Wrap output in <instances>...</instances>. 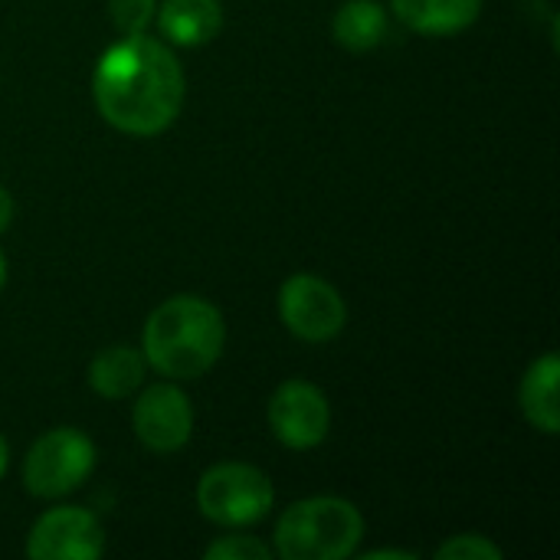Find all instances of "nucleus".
Here are the masks:
<instances>
[{
    "label": "nucleus",
    "mask_w": 560,
    "mask_h": 560,
    "mask_svg": "<svg viewBox=\"0 0 560 560\" xmlns=\"http://www.w3.org/2000/svg\"><path fill=\"white\" fill-rule=\"evenodd\" d=\"M98 115L125 135L154 138L184 105V69L167 43L135 33L108 46L92 72Z\"/></svg>",
    "instance_id": "1"
},
{
    "label": "nucleus",
    "mask_w": 560,
    "mask_h": 560,
    "mask_svg": "<svg viewBox=\"0 0 560 560\" xmlns=\"http://www.w3.org/2000/svg\"><path fill=\"white\" fill-rule=\"evenodd\" d=\"M13 213H16V207H13V197H10V190L0 184V233H7V230H10V223H13Z\"/></svg>",
    "instance_id": "18"
},
{
    "label": "nucleus",
    "mask_w": 560,
    "mask_h": 560,
    "mask_svg": "<svg viewBox=\"0 0 560 560\" xmlns=\"http://www.w3.org/2000/svg\"><path fill=\"white\" fill-rule=\"evenodd\" d=\"M436 560H502V548L482 535H456L440 545Z\"/></svg>",
    "instance_id": "17"
},
{
    "label": "nucleus",
    "mask_w": 560,
    "mask_h": 560,
    "mask_svg": "<svg viewBox=\"0 0 560 560\" xmlns=\"http://www.w3.org/2000/svg\"><path fill=\"white\" fill-rule=\"evenodd\" d=\"M390 7L407 30L423 36L463 33L482 13V0H390Z\"/></svg>",
    "instance_id": "11"
},
{
    "label": "nucleus",
    "mask_w": 560,
    "mask_h": 560,
    "mask_svg": "<svg viewBox=\"0 0 560 560\" xmlns=\"http://www.w3.org/2000/svg\"><path fill=\"white\" fill-rule=\"evenodd\" d=\"M361 538V512L338 495L302 499L276 522V555L282 560H345L358 551Z\"/></svg>",
    "instance_id": "3"
},
{
    "label": "nucleus",
    "mask_w": 560,
    "mask_h": 560,
    "mask_svg": "<svg viewBox=\"0 0 560 560\" xmlns=\"http://www.w3.org/2000/svg\"><path fill=\"white\" fill-rule=\"evenodd\" d=\"M3 282H7V256L0 253V289H3Z\"/></svg>",
    "instance_id": "21"
},
{
    "label": "nucleus",
    "mask_w": 560,
    "mask_h": 560,
    "mask_svg": "<svg viewBox=\"0 0 560 560\" xmlns=\"http://www.w3.org/2000/svg\"><path fill=\"white\" fill-rule=\"evenodd\" d=\"M279 315H282V325L295 338L312 341V345L331 341L348 322V308H345L341 292L312 272H295L282 282Z\"/></svg>",
    "instance_id": "6"
},
{
    "label": "nucleus",
    "mask_w": 560,
    "mask_h": 560,
    "mask_svg": "<svg viewBox=\"0 0 560 560\" xmlns=\"http://www.w3.org/2000/svg\"><path fill=\"white\" fill-rule=\"evenodd\" d=\"M144 368H148L144 354L131 345L102 348L89 364V387L105 400H125L141 387Z\"/></svg>",
    "instance_id": "13"
},
{
    "label": "nucleus",
    "mask_w": 560,
    "mask_h": 560,
    "mask_svg": "<svg viewBox=\"0 0 560 560\" xmlns=\"http://www.w3.org/2000/svg\"><path fill=\"white\" fill-rule=\"evenodd\" d=\"M95 469V446L75 427L43 433L23 459V486L36 499H62L75 492Z\"/></svg>",
    "instance_id": "5"
},
{
    "label": "nucleus",
    "mask_w": 560,
    "mask_h": 560,
    "mask_svg": "<svg viewBox=\"0 0 560 560\" xmlns=\"http://www.w3.org/2000/svg\"><path fill=\"white\" fill-rule=\"evenodd\" d=\"M105 555V532L89 509H49L26 538L33 560H98Z\"/></svg>",
    "instance_id": "9"
},
{
    "label": "nucleus",
    "mask_w": 560,
    "mask_h": 560,
    "mask_svg": "<svg viewBox=\"0 0 560 560\" xmlns=\"http://www.w3.org/2000/svg\"><path fill=\"white\" fill-rule=\"evenodd\" d=\"M226 325L217 305L197 295H174L161 302L141 335L144 361L174 381H197L203 377L223 354Z\"/></svg>",
    "instance_id": "2"
},
{
    "label": "nucleus",
    "mask_w": 560,
    "mask_h": 560,
    "mask_svg": "<svg viewBox=\"0 0 560 560\" xmlns=\"http://www.w3.org/2000/svg\"><path fill=\"white\" fill-rule=\"evenodd\" d=\"M154 16L171 46H203L223 26L220 0H164Z\"/></svg>",
    "instance_id": "10"
},
{
    "label": "nucleus",
    "mask_w": 560,
    "mask_h": 560,
    "mask_svg": "<svg viewBox=\"0 0 560 560\" xmlns=\"http://www.w3.org/2000/svg\"><path fill=\"white\" fill-rule=\"evenodd\" d=\"M269 430L289 450H315L331 430L328 397L308 381H282L269 397Z\"/></svg>",
    "instance_id": "7"
},
{
    "label": "nucleus",
    "mask_w": 560,
    "mask_h": 560,
    "mask_svg": "<svg viewBox=\"0 0 560 560\" xmlns=\"http://www.w3.org/2000/svg\"><path fill=\"white\" fill-rule=\"evenodd\" d=\"M207 560H269L272 558V548L262 545L259 538L253 535H223L217 538L207 551Z\"/></svg>",
    "instance_id": "15"
},
{
    "label": "nucleus",
    "mask_w": 560,
    "mask_h": 560,
    "mask_svg": "<svg viewBox=\"0 0 560 560\" xmlns=\"http://www.w3.org/2000/svg\"><path fill=\"white\" fill-rule=\"evenodd\" d=\"M7 466H10V446H7V440L0 436V479H3V472H7Z\"/></svg>",
    "instance_id": "20"
},
{
    "label": "nucleus",
    "mask_w": 560,
    "mask_h": 560,
    "mask_svg": "<svg viewBox=\"0 0 560 560\" xmlns=\"http://www.w3.org/2000/svg\"><path fill=\"white\" fill-rule=\"evenodd\" d=\"M276 489L269 476L246 463L210 466L197 482V509L207 522L223 528H246L272 512Z\"/></svg>",
    "instance_id": "4"
},
{
    "label": "nucleus",
    "mask_w": 560,
    "mask_h": 560,
    "mask_svg": "<svg viewBox=\"0 0 560 560\" xmlns=\"http://www.w3.org/2000/svg\"><path fill=\"white\" fill-rule=\"evenodd\" d=\"M135 436L151 453H177L194 436V407L174 384H151L141 390L131 410Z\"/></svg>",
    "instance_id": "8"
},
{
    "label": "nucleus",
    "mask_w": 560,
    "mask_h": 560,
    "mask_svg": "<svg viewBox=\"0 0 560 560\" xmlns=\"http://www.w3.org/2000/svg\"><path fill=\"white\" fill-rule=\"evenodd\" d=\"M331 33L338 39V46H345L351 52H368L384 43L387 13L374 0H348L338 7V13L331 20Z\"/></svg>",
    "instance_id": "14"
},
{
    "label": "nucleus",
    "mask_w": 560,
    "mask_h": 560,
    "mask_svg": "<svg viewBox=\"0 0 560 560\" xmlns=\"http://www.w3.org/2000/svg\"><path fill=\"white\" fill-rule=\"evenodd\" d=\"M154 10H158V3H154V0H108L112 23L121 30V36L144 33V30H148V23L154 20Z\"/></svg>",
    "instance_id": "16"
},
{
    "label": "nucleus",
    "mask_w": 560,
    "mask_h": 560,
    "mask_svg": "<svg viewBox=\"0 0 560 560\" xmlns=\"http://www.w3.org/2000/svg\"><path fill=\"white\" fill-rule=\"evenodd\" d=\"M558 384H560V361L555 351L541 354L522 377V413L525 420L541 430L545 436H558L560 433V404H558Z\"/></svg>",
    "instance_id": "12"
},
{
    "label": "nucleus",
    "mask_w": 560,
    "mask_h": 560,
    "mask_svg": "<svg viewBox=\"0 0 560 560\" xmlns=\"http://www.w3.org/2000/svg\"><path fill=\"white\" fill-rule=\"evenodd\" d=\"M361 560H417V551H397V548H390V551H368V555H361Z\"/></svg>",
    "instance_id": "19"
}]
</instances>
